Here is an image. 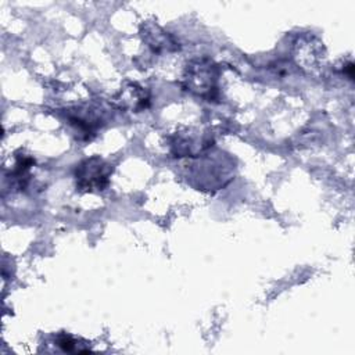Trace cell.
<instances>
[{
	"mask_svg": "<svg viewBox=\"0 0 355 355\" xmlns=\"http://www.w3.org/2000/svg\"><path fill=\"white\" fill-rule=\"evenodd\" d=\"M112 168L100 157H90L83 159L75 169L76 187L82 191L104 190L108 184Z\"/></svg>",
	"mask_w": 355,
	"mask_h": 355,
	"instance_id": "obj_1",
	"label": "cell"
},
{
	"mask_svg": "<svg viewBox=\"0 0 355 355\" xmlns=\"http://www.w3.org/2000/svg\"><path fill=\"white\" fill-rule=\"evenodd\" d=\"M115 101L121 108L132 110V111H139L141 108H146V104L148 101V97L146 96L143 87L130 83L128 87L121 89L119 94L116 96Z\"/></svg>",
	"mask_w": 355,
	"mask_h": 355,
	"instance_id": "obj_3",
	"label": "cell"
},
{
	"mask_svg": "<svg viewBox=\"0 0 355 355\" xmlns=\"http://www.w3.org/2000/svg\"><path fill=\"white\" fill-rule=\"evenodd\" d=\"M57 345H58L60 348H62L64 351H67V352H72V351H79V352H80V351H82V349L78 348L76 341H75L72 337L67 336V334L58 336V338H57Z\"/></svg>",
	"mask_w": 355,
	"mask_h": 355,
	"instance_id": "obj_4",
	"label": "cell"
},
{
	"mask_svg": "<svg viewBox=\"0 0 355 355\" xmlns=\"http://www.w3.org/2000/svg\"><path fill=\"white\" fill-rule=\"evenodd\" d=\"M215 67L211 64L197 62L196 65H191L189 69V75L186 78L187 86L190 85L191 90L198 93L200 96L205 97L207 93L211 96V93L215 90Z\"/></svg>",
	"mask_w": 355,
	"mask_h": 355,
	"instance_id": "obj_2",
	"label": "cell"
}]
</instances>
